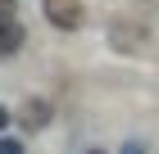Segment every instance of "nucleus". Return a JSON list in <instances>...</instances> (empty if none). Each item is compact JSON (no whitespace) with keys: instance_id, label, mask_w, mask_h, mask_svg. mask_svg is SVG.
Wrapping results in <instances>:
<instances>
[{"instance_id":"nucleus-2","label":"nucleus","mask_w":159,"mask_h":154,"mask_svg":"<svg viewBox=\"0 0 159 154\" xmlns=\"http://www.w3.org/2000/svg\"><path fill=\"white\" fill-rule=\"evenodd\" d=\"M150 32L141 23H109V46L114 50H127V55H136V50H146Z\"/></svg>"},{"instance_id":"nucleus-5","label":"nucleus","mask_w":159,"mask_h":154,"mask_svg":"<svg viewBox=\"0 0 159 154\" xmlns=\"http://www.w3.org/2000/svg\"><path fill=\"white\" fill-rule=\"evenodd\" d=\"M0 154H23V145L18 141H0Z\"/></svg>"},{"instance_id":"nucleus-8","label":"nucleus","mask_w":159,"mask_h":154,"mask_svg":"<svg viewBox=\"0 0 159 154\" xmlns=\"http://www.w3.org/2000/svg\"><path fill=\"white\" fill-rule=\"evenodd\" d=\"M86 154H105V150H86Z\"/></svg>"},{"instance_id":"nucleus-6","label":"nucleus","mask_w":159,"mask_h":154,"mask_svg":"<svg viewBox=\"0 0 159 154\" xmlns=\"http://www.w3.org/2000/svg\"><path fill=\"white\" fill-rule=\"evenodd\" d=\"M123 154H146V145H141V141H127V145H123Z\"/></svg>"},{"instance_id":"nucleus-3","label":"nucleus","mask_w":159,"mask_h":154,"mask_svg":"<svg viewBox=\"0 0 159 154\" xmlns=\"http://www.w3.org/2000/svg\"><path fill=\"white\" fill-rule=\"evenodd\" d=\"M23 27H18V18H9V14H0V59H9V55H18L23 50Z\"/></svg>"},{"instance_id":"nucleus-7","label":"nucleus","mask_w":159,"mask_h":154,"mask_svg":"<svg viewBox=\"0 0 159 154\" xmlns=\"http://www.w3.org/2000/svg\"><path fill=\"white\" fill-rule=\"evenodd\" d=\"M9 118H14V113H9V109H5V104H0V131L9 127Z\"/></svg>"},{"instance_id":"nucleus-1","label":"nucleus","mask_w":159,"mask_h":154,"mask_svg":"<svg viewBox=\"0 0 159 154\" xmlns=\"http://www.w3.org/2000/svg\"><path fill=\"white\" fill-rule=\"evenodd\" d=\"M46 18L59 32H77L82 18H86V9H82V0H46Z\"/></svg>"},{"instance_id":"nucleus-4","label":"nucleus","mask_w":159,"mask_h":154,"mask_svg":"<svg viewBox=\"0 0 159 154\" xmlns=\"http://www.w3.org/2000/svg\"><path fill=\"white\" fill-rule=\"evenodd\" d=\"M18 122H23L27 131H41V127L50 122V104H46V100H27L23 113H18Z\"/></svg>"}]
</instances>
